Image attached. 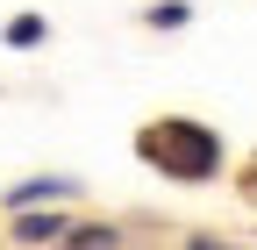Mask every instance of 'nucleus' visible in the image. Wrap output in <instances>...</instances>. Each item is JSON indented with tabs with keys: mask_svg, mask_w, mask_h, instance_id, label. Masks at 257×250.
Instances as JSON below:
<instances>
[{
	"mask_svg": "<svg viewBox=\"0 0 257 250\" xmlns=\"http://www.w3.org/2000/svg\"><path fill=\"white\" fill-rule=\"evenodd\" d=\"M179 250H236V243H214V236H193V243H179Z\"/></svg>",
	"mask_w": 257,
	"mask_h": 250,
	"instance_id": "nucleus-4",
	"label": "nucleus"
},
{
	"mask_svg": "<svg viewBox=\"0 0 257 250\" xmlns=\"http://www.w3.org/2000/svg\"><path fill=\"white\" fill-rule=\"evenodd\" d=\"M143 158L165 165L172 179H207L221 165V143H214V129H200V121H157V129L143 136Z\"/></svg>",
	"mask_w": 257,
	"mask_h": 250,
	"instance_id": "nucleus-1",
	"label": "nucleus"
},
{
	"mask_svg": "<svg viewBox=\"0 0 257 250\" xmlns=\"http://www.w3.org/2000/svg\"><path fill=\"white\" fill-rule=\"evenodd\" d=\"M64 236V222L57 214H36V207H22V243H57Z\"/></svg>",
	"mask_w": 257,
	"mask_h": 250,
	"instance_id": "nucleus-2",
	"label": "nucleus"
},
{
	"mask_svg": "<svg viewBox=\"0 0 257 250\" xmlns=\"http://www.w3.org/2000/svg\"><path fill=\"white\" fill-rule=\"evenodd\" d=\"M64 250H114V229H72Z\"/></svg>",
	"mask_w": 257,
	"mask_h": 250,
	"instance_id": "nucleus-3",
	"label": "nucleus"
},
{
	"mask_svg": "<svg viewBox=\"0 0 257 250\" xmlns=\"http://www.w3.org/2000/svg\"><path fill=\"white\" fill-rule=\"evenodd\" d=\"M250 193H257V165H250Z\"/></svg>",
	"mask_w": 257,
	"mask_h": 250,
	"instance_id": "nucleus-5",
	"label": "nucleus"
}]
</instances>
